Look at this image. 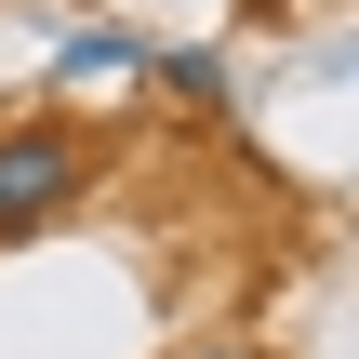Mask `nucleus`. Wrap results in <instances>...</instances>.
Segmentation results:
<instances>
[{"instance_id": "3", "label": "nucleus", "mask_w": 359, "mask_h": 359, "mask_svg": "<svg viewBox=\"0 0 359 359\" xmlns=\"http://www.w3.org/2000/svg\"><path fill=\"white\" fill-rule=\"evenodd\" d=\"M147 80H173V93H187V107H226V53H160V67H147Z\"/></svg>"}, {"instance_id": "2", "label": "nucleus", "mask_w": 359, "mask_h": 359, "mask_svg": "<svg viewBox=\"0 0 359 359\" xmlns=\"http://www.w3.org/2000/svg\"><path fill=\"white\" fill-rule=\"evenodd\" d=\"M160 67V40H133V27H80L67 40V80H147Z\"/></svg>"}, {"instance_id": "1", "label": "nucleus", "mask_w": 359, "mask_h": 359, "mask_svg": "<svg viewBox=\"0 0 359 359\" xmlns=\"http://www.w3.org/2000/svg\"><path fill=\"white\" fill-rule=\"evenodd\" d=\"M80 187H93V133L80 120H0V240H27Z\"/></svg>"}, {"instance_id": "4", "label": "nucleus", "mask_w": 359, "mask_h": 359, "mask_svg": "<svg viewBox=\"0 0 359 359\" xmlns=\"http://www.w3.org/2000/svg\"><path fill=\"white\" fill-rule=\"evenodd\" d=\"M173 359H266V346H240V333H200V346H173Z\"/></svg>"}]
</instances>
